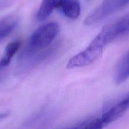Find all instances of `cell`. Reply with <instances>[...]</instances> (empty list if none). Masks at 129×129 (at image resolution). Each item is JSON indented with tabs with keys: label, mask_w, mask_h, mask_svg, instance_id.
Wrapping results in <instances>:
<instances>
[{
	"label": "cell",
	"mask_w": 129,
	"mask_h": 129,
	"mask_svg": "<svg viewBox=\"0 0 129 129\" xmlns=\"http://www.w3.org/2000/svg\"><path fill=\"white\" fill-rule=\"evenodd\" d=\"M109 43L105 33L101 30L85 49L69 59L67 64V68L68 69H72L88 66L92 64L100 58L102 54L104 48Z\"/></svg>",
	"instance_id": "6da1fadb"
},
{
	"label": "cell",
	"mask_w": 129,
	"mask_h": 129,
	"mask_svg": "<svg viewBox=\"0 0 129 129\" xmlns=\"http://www.w3.org/2000/svg\"><path fill=\"white\" fill-rule=\"evenodd\" d=\"M58 32L59 26L56 23L50 22L41 26L30 37L26 50L38 51L45 49L56 38Z\"/></svg>",
	"instance_id": "7a4b0ae2"
},
{
	"label": "cell",
	"mask_w": 129,
	"mask_h": 129,
	"mask_svg": "<svg viewBox=\"0 0 129 129\" xmlns=\"http://www.w3.org/2000/svg\"><path fill=\"white\" fill-rule=\"evenodd\" d=\"M129 3V0H103L102 3L85 19L87 25L98 23L101 20L120 10Z\"/></svg>",
	"instance_id": "3957f363"
},
{
	"label": "cell",
	"mask_w": 129,
	"mask_h": 129,
	"mask_svg": "<svg viewBox=\"0 0 129 129\" xmlns=\"http://www.w3.org/2000/svg\"><path fill=\"white\" fill-rule=\"evenodd\" d=\"M129 109V93L123 98L115 104L101 118L105 125L110 123L118 120Z\"/></svg>",
	"instance_id": "277c9868"
},
{
	"label": "cell",
	"mask_w": 129,
	"mask_h": 129,
	"mask_svg": "<svg viewBox=\"0 0 129 129\" xmlns=\"http://www.w3.org/2000/svg\"><path fill=\"white\" fill-rule=\"evenodd\" d=\"M129 79V50L121 57L116 65L115 81L120 85Z\"/></svg>",
	"instance_id": "5b68a950"
},
{
	"label": "cell",
	"mask_w": 129,
	"mask_h": 129,
	"mask_svg": "<svg viewBox=\"0 0 129 129\" xmlns=\"http://www.w3.org/2000/svg\"><path fill=\"white\" fill-rule=\"evenodd\" d=\"M67 17L76 19L80 14V4L79 0H62L59 7Z\"/></svg>",
	"instance_id": "8992f818"
},
{
	"label": "cell",
	"mask_w": 129,
	"mask_h": 129,
	"mask_svg": "<svg viewBox=\"0 0 129 129\" xmlns=\"http://www.w3.org/2000/svg\"><path fill=\"white\" fill-rule=\"evenodd\" d=\"M62 0H42L37 14L39 21H44L49 17L55 8H59Z\"/></svg>",
	"instance_id": "52a82bcc"
},
{
	"label": "cell",
	"mask_w": 129,
	"mask_h": 129,
	"mask_svg": "<svg viewBox=\"0 0 129 129\" xmlns=\"http://www.w3.org/2000/svg\"><path fill=\"white\" fill-rule=\"evenodd\" d=\"M18 22V18L13 15L7 16L0 19V42L13 32Z\"/></svg>",
	"instance_id": "ba28073f"
},
{
	"label": "cell",
	"mask_w": 129,
	"mask_h": 129,
	"mask_svg": "<svg viewBox=\"0 0 129 129\" xmlns=\"http://www.w3.org/2000/svg\"><path fill=\"white\" fill-rule=\"evenodd\" d=\"M20 44V41H15L11 42L7 46L3 58L0 60V68L5 67L8 65L13 57L19 49Z\"/></svg>",
	"instance_id": "9c48e42d"
},
{
	"label": "cell",
	"mask_w": 129,
	"mask_h": 129,
	"mask_svg": "<svg viewBox=\"0 0 129 129\" xmlns=\"http://www.w3.org/2000/svg\"><path fill=\"white\" fill-rule=\"evenodd\" d=\"M105 123L101 118H98L90 121L81 129H103Z\"/></svg>",
	"instance_id": "30bf717a"
}]
</instances>
